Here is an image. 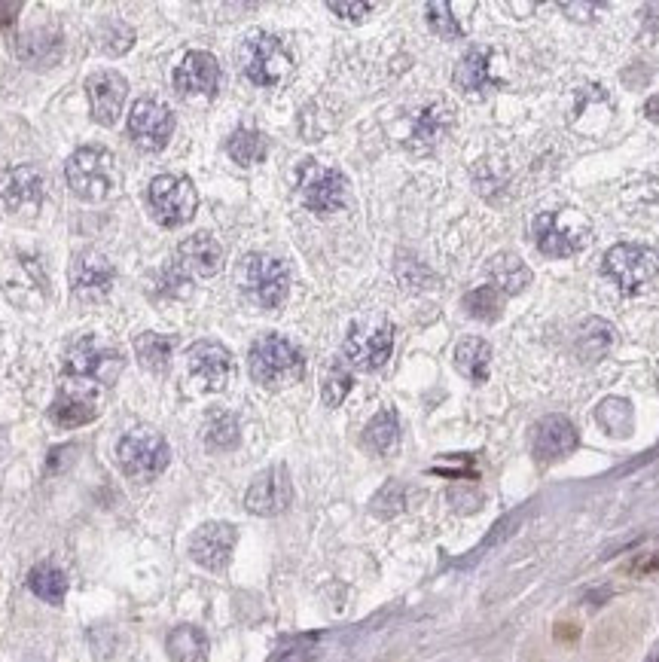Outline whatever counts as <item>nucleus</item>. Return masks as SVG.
<instances>
[{
    "mask_svg": "<svg viewBox=\"0 0 659 662\" xmlns=\"http://www.w3.org/2000/svg\"><path fill=\"white\" fill-rule=\"evenodd\" d=\"M4 452H7V431L0 428V458H4Z\"/></svg>",
    "mask_w": 659,
    "mask_h": 662,
    "instance_id": "49",
    "label": "nucleus"
},
{
    "mask_svg": "<svg viewBox=\"0 0 659 662\" xmlns=\"http://www.w3.org/2000/svg\"><path fill=\"white\" fill-rule=\"evenodd\" d=\"M397 440H400V421H397V412L394 409H382L373 415V421L364 431V443L367 449H373L376 455H388L397 449Z\"/></svg>",
    "mask_w": 659,
    "mask_h": 662,
    "instance_id": "28",
    "label": "nucleus"
},
{
    "mask_svg": "<svg viewBox=\"0 0 659 662\" xmlns=\"http://www.w3.org/2000/svg\"><path fill=\"white\" fill-rule=\"evenodd\" d=\"M123 367H126V357L119 351V345L95 333L77 336L65 351V379H83V382H95L107 388L123 373Z\"/></svg>",
    "mask_w": 659,
    "mask_h": 662,
    "instance_id": "2",
    "label": "nucleus"
},
{
    "mask_svg": "<svg viewBox=\"0 0 659 662\" xmlns=\"http://www.w3.org/2000/svg\"><path fill=\"white\" fill-rule=\"evenodd\" d=\"M449 126H452V110H449V104L437 101V104L425 107L422 113L412 119V147L422 150V153H428V150L449 132Z\"/></svg>",
    "mask_w": 659,
    "mask_h": 662,
    "instance_id": "23",
    "label": "nucleus"
},
{
    "mask_svg": "<svg viewBox=\"0 0 659 662\" xmlns=\"http://www.w3.org/2000/svg\"><path fill=\"white\" fill-rule=\"evenodd\" d=\"M330 13H336L339 19H345V22H364L370 13H373V4H342V0H330Z\"/></svg>",
    "mask_w": 659,
    "mask_h": 662,
    "instance_id": "43",
    "label": "nucleus"
},
{
    "mask_svg": "<svg viewBox=\"0 0 659 662\" xmlns=\"http://www.w3.org/2000/svg\"><path fill=\"white\" fill-rule=\"evenodd\" d=\"M290 501H293V483L284 464L266 467L245 495V507L254 516H278L290 507Z\"/></svg>",
    "mask_w": 659,
    "mask_h": 662,
    "instance_id": "15",
    "label": "nucleus"
},
{
    "mask_svg": "<svg viewBox=\"0 0 659 662\" xmlns=\"http://www.w3.org/2000/svg\"><path fill=\"white\" fill-rule=\"evenodd\" d=\"M623 571L629 577H653V574H659V553H641Z\"/></svg>",
    "mask_w": 659,
    "mask_h": 662,
    "instance_id": "44",
    "label": "nucleus"
},
{
    "mask_svg": "<svg viewBox=\"0 0 659 662\" xmlns=\"http://www.w3.org/2000/svg\"><path fill=\"white\" fill-rule=\"evenodd\" d=\"M226 153H229V159L238 162V165H257V162L266 159L269 144H266V135L257 132V129H238V132L229 135Z\"/></svg>",
    "mask_w": 659,
    "mask_h": 662,
    "instance_id": "30",
    "label": "nucleus"
},
{
    "mask_svg": "<svg viewBox=\"0 0 659 662\" xmlns=\"http://www.w3.org/2000/svg\"><path fill=\"white\" fill-rule=\"evenodd\" d=\"M464 312L476 321H495L501 315V293L492 284L470 290L464 296Z\"/></svg>",
    "mask_w": 659,
    "mask_h": 662,
    "instance_id": "35",
    "label": "nucleus"
},
{
    "mask_svg": "<svg viewBox=\"0 0 659 662\" xmlns=\"http://www.w3.org/2000/svg\"><path fill=\"white\" fill-rule=\"evenodd\" d=\"M135 43V31L123 22V19H110L101 31V46L110 52V55H123L129 52Z\"/></svg>",
    "mask_w": 659,
    "mask_h": 662,
    "instance_id": "39",
    "label": "nucleus"
},
{
    "mask_svg": "<svg viewBox=\"0 0 659 662\" xmlns=\"http://www.w3.org/2000/svg\"><path fill=\"white\" fill-rule=\"evenodd\" d=\"M394 351V327L391 324H354L345 336L342 360L354 370L373 373L388 364Z\"/></svg>",
    "mask_w": 659,
    "mask_h": 662,
    "instance_id": "11",
    "label": "nucleus"
},
{
    "mask_svg": "<svg viewBox=\"0 0 659 662\" xmlns=\"http://www.w3.org/2000/svg\"><path fill=\"white\" fill-rule=\"evenodd\" d=\"M101 385L95 382H83V379H65L62 391L49 406V418L58 428H83L89 421L98 418L101 412Z\"/></svg>",
    "mask_w": 659,
    "mask_h": 662,
    "instance_id": "12",
    "label": "nucleus"
},
{
    "mask_svg": "<svg viewBox=\"0 0 659 662\" xmlns=\"http://www.w3.org/2000/svg\"><path fill=\"white\" fill-rule=\"evenodd\" d=\"M174 135V113L156 101V98H141L135 101L132 113H129V138L147 150V153H159L168 147Z\"/></svg>",
    "mask_w": 659,
    "mask_h": 662,
    "instance_id": "13",
    "label": "nucleus"
},
{
    "mask_svg": "<svg viewBox=\"0 0 659 662\" xmlns=\"http://www.w3.org/2000/svg\"><path fill=\"white\" fill-rule=\"evenodd\" d=\"M489 364H492V345L486 339L467 336L455 345V370L473 385H483L489 379Z\"/></svg>",
    "mask_w": 659,
    "mask_h": 662,
    "instance_id": "24",
    "label": "nucleus"
},
{
    "mask_svg": "<svg viewBox=\"0 0 659 662\" xmlns=\"http://www.w3.org/2000/svg\"><path fill=\"white\" fill-rule=\"evenodd\" d=\"M220 80H223L220 62L211 52H205V49L187 52L181 58V65L174 68V89L181 92V95H202V98L217 95Z\"/></svg>",
    "mask_w": 659,
    "mask_h": 662,
    "instance_id": "17",
    "label": "nucleus"
},
{
    "mask_svg": "<svg viewBox=\"0 0 659 662\" xmlns=\"http://www.w3.org/2000/svg\"><path fill=\"white\" fill-rule=\"evenodd\" d=\"M602 272L617 284V290L638 293L659 275V254L644 245H617L605 254Z\"/></svg>",
    "mask_w": 659,
    "mask_h": 662,
    "instance_id": "10",
    "label": "nucleus"
},
{
    "mask_svg": "<svg viewBox=\"0 0 659 662\" xmlns=\"http://www.w3.org/2000/svg\"><path fill=\"white\" fill-rule=\"evenodd\" d=\"M43 187L46 180L37 168L31 165H16L0 174V202H4L10 211H25V208H37L43 199Z\"/></svg>",
    "mask_w": 659,
    "mask_h": 662,
    "instance_id": "22",
    "label": "nucleus"
},
{
    "mask_svg": "<svg viewBox=\"0 0 659 662\" xmlns=\"http://www.w3.org/2000/svg\"><path fill=\"white\" fill-rule=\"evenodd\" d=\"M577 443H580L577 428L565 415H547V418L537 421L534 437H531V452H534L537 461L553 464L559 458H568L577 449Z\"/></svg>",
    "mask_w": 659,
    "mask_h": 662,
    "instance_id": "18",
    "label": "nucleus"
},
{
    "mask_svg": "<svg viewBox=\"0 0 659 662\" xmlns=\"http://www.w3.org/2000/svg\"><path fill=\"white\" fill-rule=\"evenodd\" d=\"M647 13H653V16H647V22L653 25L650 34H659V7H647Z\"/></svg>",
    "mask_w": 659,
    "mask_h": 662,
    "instance_id": "48",
    "label": "nucleus"
},
{
    "mask_svg": "<svg viewBox=\"0 0 659 662\" xmlns=\"http://www.w3.org/2000/svg\"><path fill=\"white\" fill-rule=\"evenodd\" d=\"M113 281H116V269H113V263L101 251H83L71 263V290L80 299H101V296H107Z\"/></svg>",
    "mask_w": 659,
    "mask_h": 662,
    "instance_id": "20",
    "label": "nucleus"
},
{
    "mask_svg": "<svg viewBox=\"0 0 659 662\" xmlns=\"http://www.w3.org/2000/svg\"><path fill=\"white\" fill-rule=\"evenodd\" d=\"M235 281L257 309H278L290 293V269L269 254H248L238 263Z\"/></svg>",
    "mask_w": 659,
    "mask_h": 662,
    "instance_id": "5",
    "label": "nucleus"
},
{
    "mask_svg": "<svg viewBox=\"0 0 659 662\" xmlns=\"http://www.w3.org/2000/svg\"><path fill=\"white\" fill-rule=\"evenodd\" d=\"M171 351H174V342L168 336H162V333H141V336H135V354H138V360L150 373L168 370Z\"/></svg>",
    "mask_w": 659,
    "mask_h": 662,
    "instance_id": "32",
    "label": "nucleus"
},
{
    "mask_svg": "<svg viewBox=\"0 0 659 662\" xmlns=\"http://www.w3.org/2000/svg\"><path fill=\"white\" fill-rule=\"evenodd\" d=\"M187 370L205 391H223L232 379V354L220 342H196L187 354Z\"/></svg>",
    "mask_w": 659,
    "mask_h": 662,
    "instance_id": "16",
    "label": "nucleus"
},
{
    "mask_svg": "<svg viewBox=\"0 0 659 662\" xmlns=\"http://www.w3.org/2000/svg\"><path fill=\"white\" fill-rule=\"evenodd\" d=\"M165 647H168V656L174 662H205L211 644H208V635L202 629H196V626H177L168 635Z\"/></svg>",
    "mask_w": 659,
    "mask_h": 662,
    "instance_id": "27",
    "label": "nucleus"
},
{
    "mask_svg": "<svg viewBox=\"0 0 659 662\" xmlns=\"http://www.w3.org/2000/svg\"><path fill=\"white\" fill-rule=\"evenodd\" d=\"M373 513L376 516H385V519H391V516H397L403 507H406V489L400 486V483H388L376 498H373Z\"/></svg>",
    "mask_w": 659,
    "mask_h": 662,
    "instance_id": "40",
    "label": "nucleus"
},
{
    "mask_svg": "<svg viewBox=\"0 0 659 662\" xmlns=\"http://www.w3.org/2000/svg\"><path fill=\"white\" fill-rule=\"evenodd\" d=\"M116 461L123 467V473L129 479H138V483H150V479L162 476L168 461H171V449L165 443V437L153 428H135L129 431L116 446Z\"/></svg>",
    "mask_w": 659,
    "mask_h": 662,
    "instance_id": "7",
    "label": "nucleus"
},
{
    "mask_svg": "<svg viewBox=\"0 0 659 662\" xmlns=\"http://www.w3.org/2000/svg\"><path fill=\"white\" fill-rule=\"evenodd\" d=\"M299 199L312 214L330 217L348 202V180L339 168L306 159V165L299 168Z\"/></svg>",
    "mask_w": 659,
    "mask_h": 662,
    "instance_id": "8",
    "label": "nucleus"
},
{
    "mask_svg": "<svg viewBox=\"0 0 659 662\" xmlns=\"http://www.w3.org/2000/svg\"><path fill=\"white\" fill-rule=\"evenodd\" d=\"M614 345V327L608 321H598V318H589L583 324V330L577 333V354L583 360H598L605 357Z\"/></svg>",
    "mask_w": 659,
    "mask_h": 662,
    "instance_id": "31",
    "label": "nucleus"
},
{
    "mask_svg": "<svg viewBox=\"0 0 659 662\" xmlns=\"http://www.w3.org/2000/svg\"><path fill=\"white\" fill-rule=\"evenodd\" d=\"M19 10H22L19 4H0V28L10 25V22L16 19V13H19Z\"/></svg>",
    "mask_w": 659,
    "mask_h": 662,
    "instance_id": "45",
    "label": "nucleus"
},
{
    "mask_svg": "<svg viewBox=\"0 0 659 662\" xmlns=\"http://www.w3.org/2000/svg\"><path fill=\"white\" fill-rule=\"evenodd\" d=\"M644 113H647V119H653V123H659V95H650V98H647Z\"/></svg>",
    "mask_w": 659,
    "mask_h": 662,
    "instance_id": "46",
    "label": "nucleus"
},
{
    "mask_svg": "<svg viewBox=\"0 0 659 662\" xmlns=\"http://www.w3.org/2000/svg\"><path fill=\"white\" fill-rule=\"evenodd\" d=\"M238 421L229 412H217L208 418V428H205V443L217 452H229L238 446Z\"/></svg>",
    "mask_w": 659,
    "mask_h": 662,
    "instance_id": "36",
    "label": "nucleus"
},
{
    "mask_svg": "<svg viewBox=\"0 0 659 662\" xmlns=\"http://www.w3.org/2000/svg\"><path fill=\"white\" fill-rule=\"evenodd\" d=\"M177 269L196 278L217 275L223 269V245L208 232H196L184 238L181 248H177Z\"/></svg>",
    "mask_w": 659,
    "mask_h": 662,
    "instance_id": "21",
    "label": "nucleus"
},
{
    "mask_svg": "<svg viewBox=\"0 0 659 662\" xmlns=\"http://www.w3.org/2000/svg\"><path fill=\"white\" fill-rule=\"evenodd\" d=\"M238 531L229 522H205L190 537V559L208 571H223L235 553Z\"/></svg>",
    "mask_w": 659,
    "mask_h": 662,
    "instance_id": "14",
    "label": "nucleus"
},
{
    "mask_svg": "<svg viewBox=\"0 0 659 662\" xmlns=\"http://www.w3.org/2000/svg\"><path fill=\"white\" fill-rule=\"evenodd\" d=\"M86 92H89V107L92 116L101 126H113L119 113H123L126 95H129V83L123 74L116 71H98L86 80Z\"/></svg>",
    "mask_w": 659,
    "mask_h": 662,
    "instance_id": "19",
    "label": "nucleus"
},
{
    "mask_svg": "<svg viewBox=\"0 0 659 662\" xmlns=\"http://www.w3.org/2000/svg\"><path fill=\"white\" fill-rule=\"evenodd\" d=\"M28 586L37 598L49 601V605H62L65 595H68V577L62 568H55L49 562L37 565L31 574H28Z\"/></svg>",
    "mask_w": 659,
    "mask_h": 662,
    "instance_id": "29",
    "label": "nucleus"
},
{
    "mask_svg": "<svg viewBox=\"0 0 659 662\" xmlns=\"http://www.w3.org/2000/svg\"><path fill=\"white\" fill-rule=\"evenodd\" d=\"M354 379H351V370L345 367V360H336V364H330L327 376H324V385H321V394H324V403L327 406H339L348 391H351Z\"/></svg>",
    "mask_w": 659,
    "mask_h": 662,
    "instance_id": "37",
    "label": "nucleus"
},
{
    "mask_svg": "<svg viewBox=\"0 0 659 662\" xmlns=\"http://www.w3.org/2000/svg\"><path fill=\"white\" fill-rule=\"evenodd\" d=\"M632 406L629 400H620V397H611L598 406V425H602L611 437H629L632 434Z\"/></svg>",
    "mask_w": 659,
    "mask_h": 662,
    "instance_id": "34",
    "label": "nucleus"
},
{
    "mask_svg": "<svg viewBox=\"0 0 659 662\" xmlns=\"http://www.w3.org/2000/svg\"><path fill=\"white\" fill-rule=\"evenodd\" d=\"M428 25L437 37L443 40H461L464 37V25L458 22V16H452V4H428Z\"/></svg>",
    "mask_w": 659,
    "mask_h": 662,
    "instance_id": "38",
    "label": "nucleus"
},
{
    "mask_svg": "<svg viewBox=\"0 0 659 662\" xmlns=\"http://www.w3.org/2000/svg\"><path fill=\"white\" fill-rule=\"evenodd\" d=\"M489 278H492V287L504 296H516L522 293L528 284H531V269L516 257V254H498L492 263H489Z\"/></svg>",
    "mask_w": 659,
    "mask_h": 662,
    "instance_id": "26",
    "label": "nucleus"
},
{
    "mask_svg": "<svg viewBox=\"0 0 659 662\" xmlns=\"http://www.w3.org/2000/svg\"><path fill=\"white\" fill-rule=\"evenodd\" d=\"M248 370H251V379L263 388H287V385L303 379L306 360H303V351H299L287 336L263 333L251 345Z\"/></svg>",
    "mask_w": 659,
    "mask_h": 662,
    "instance_id": "1",
    "label": "nucleus"
},
{
    "mask_svg": "<svg viewBox=\"0 0 659 662\" xmlns=\"http://www.w3.org/2000/svg\"><path fill=\"white\" fill-rule=\"evenodd\" d=\"M238 65H242V74L254 86L275 89L290 77L293 58L278 37H272L266 31H254L242 40V46H238Z\"/></svg>",
    "mask_w": 659,
    "mask_h": 662,
    "instance_id": "4",
    "label": "nucleus"
},
{
    "mask_svg": "<svg viewBox=\"0 0 659 662\" xmlns=\"http://www.w3.org/2000/svg\"><path fill=\"white\" fill-rule=\"evenodd\" d=\"M531 235H534V245L544 257L550 260H565L580 254L589 238H592V226L580 211L562 208V211H547V214H537L531 223Z\"/></svg>",
    "mask_w": 659,
    "mask_h": 662,
    "instance_id": "3",
    "label": "nucleus"
},
{
    "mask_svg": "<svg viewBox=\"0 0 659 662\" xmlns=\"http://www.w3.org/2000/svg\"><path fill=\"white\" fill-rule=\"evenodd\" d=\"M68 187L83 202H104L116 187V159L110 150L92 144L80 147L65 165Z\"/></svg>",
    "mask_w": 659,
    "mask_h": 662,
    "instance_id": "6",
    "label": "nucleus"
},
{
    "mask_svg": "<svg viewBox=\"0 0 659 662\" xmlns=\"http://www.w3.org/2000/svg\"><path fill=\"white\" fill-rule=\"evenodd\" d=\"M455 86L464 92H483L492 86V52L486 46H473L455 68Z\"/></svg>",
    "mask_w": 659,
    "mask_h": 662,
    "instance_id": "25",
    "label": "nucleus"
},
{
    "mask_svg": "<svg viewBox=\"0 0 659 662\" xmlns=\"http://www.w3.org/2000/svg\"><path fill=\"white\" fill-rule=\"evenodd\" d=\"M449 504L461 513H476L483 507V495H479L473 486H452L449 489Z\"/></svg>",
    "mask_w": 659,
    "mask_h": 662,
    "instance_id": "41",
    "label": "nucleus"
},
{
    "mask_svg": "<svg viewBox=\"0 0 659 662\" xmlns=\"http://www.w3.org/2000/svg\"><path fill=\"white\" fill-rule=\"evenodd\" d=\"M556 638H559V641H565V638L574 641V638H577V626H571V623H568V626H559V629H556Z\"/></svg>",
    "mask_w": 659,
    "mask_h": 662,
    "instance_id": "47",
    "label": "nucleus"
},
{
    "mask_svg": "<svg viewBox=\"0 0 659 662\" xmlns=\"http://www.w3.org/2000/svg\"><path fill=\"white\" fill-rule=\"evenodd\" d=\"M147 199H150L153 217L162 226H168V229L190 223L196 208H199V193L193 187V180L181 177V174H159V177H153Z\"/></svg>",
    "mask_w": 659,
    "mask_h": 662,
    "instance_id": "9",
    "label": "nucleus"
},
{
    "mask_svg": "<svg viewBox=\"0 0 659 662\" xmlns=\"http://www.w3.org/2000/svg\"><path fill=\"white\" fill-rule=\"evenodd\" d=\"M647 662H659V650H656V653H650V659H647Z\"/></svg>",
    "mask_w": 659,
    "mask_h": 662,
    "instance_id": "50",
    "label": "nucleus"
},
{
    "mask_svg": "<svg viewBox=\"0 0 659 662\" xmlns=\"http://www.w3.org/2000/svg\"><path fill=\"white\" fill-rule=\"evenodd\" d=\"M312 659H315V647L309 641H296L281 647L269 662H312Z\"/></svg>",
    "mask_w": 659,
    "mask_h": 662,
    "instance_id": "42",
    "label": "nucleus"
},
{
    "mask_svg": "<svg viewBox=\"0 0 659 662\" xmlns=\"http://www.w3.org/2000/svg\"><path fill=\"white\" fill-rule=\"evenodd\" d=\"M58 46H62V43H58L55 34H49V31H31V34H25V37L19 40L16 52L22 55V62L40 68V65L55 62V58H58Z\"/></svg>",
    "mask_w": 659,
    "mask_h": 662,
    "instance_id": "33",
    "label": "nucleus"
}]
</instances>
